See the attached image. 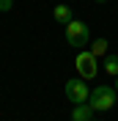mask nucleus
Masks as SVG:
<instances>
[{"label":"nucleus","instance_id":"f257e3e1","mask_svg":"<svg viewBox=\"0 0 118 121\" xmlns=\"http://www.w3.org/2000/svg\"><path fill=\"white\" fill-rule=\"evenodd\" d=\"M115 99H118V91L115 88H110V85H99V88L91 91L88 105L93 107V113H104V110H110V107L115 105Z\"/></svg>","mask_w":118,"mask_h":121},{"label":"nucleus","instance_id":"f03ea898","mask_svg":"<svg viewBox=\"0 0 118 121\" xmlns=\"http://www.w3.org/2000/svg\"><path fill=\"white\" fill-rule=\"evenodd\" d=\"M88 39H91V28H88L85 22L72 19V22L66 25V41H69V47L82 50V47H88Z\"/></svg>","mask_w":118,"mask_h":121},{"label":"nucleus","instance_id":"7ed1b4c3","mask_svg":"<svg viewBox=\"0 0 118 121\" xmlns=\"http://www.w3.org/2000/svg\"><path fill=\"white\" fill-rule=\"evenodd\" d=\"M88 96H91V91H88V85H85L82 77L66 80V99L72 105H82V102H88Z\"/></svg>","mask_w":118,"mask_h":121},{"label":"nucleus","instance_id":"20e7f679","mask_svg":"<svg viewBox=\"0 0 118 121\" xmlns=\"http://www.w3.org/2000/svg\"><path fill=\"white\" fill-rule=\"evenodd\" d=\"M74 66H77V74H80L82 80H93V77L99 74V66H96V55H93V52H88V50H82V52L77 55Z\"/></svg>","mask_w":118,"mask_h":121},{"label":"nucleus","instance_id":"39448f33","mask_svg":"<svg viewBox=\"0 0 118 121\" xmlns=\"http://www.w3.org/2000/svg\"><path fill=\"white\" fill-rule=\"evenodd\" d=\"M52 17H55L60 25H69L74 19V11H72V6H66V3H58V6L52 8Z\"/></svg>","mask_w":118,"mask_h":121},{"label":"nucleus","instance_id":"423d86ee","mask_svg":"<svg viewBox=\"0 0 118 121\" xmlns=\"http://www.w3.org/2000/svg\"><path fill=\"white\" fill-rule=\"evenodd\" d=\"M91 116H93V107H91L88 102L74 105V110H72V121H91Z\"/></svg>","mask_w":118,"mask_h":121},{"label":"nucleus","instance_id":"0eeeda50","mask_svg":"<svg viewBox=\"0 0 118 121\" xmlns=\"http://www.w3.org/2000/svg\"><path fill=\"white\" fill-rule=\"evenodd\" d=\"M104 72L113 77H118V55L115 52H107L104 55Z\"/></svg>","mask_w":118,"mask_h":121},{"label":"nucleus","instance_id":"6e6552de","mask_svg":"<svg viewBox=\"0 0 118 121\" xmlns=\"http://www.w3.org/2000/svg\"><path fill=\"white\" fill-rule=\"evenodd\" d=\"M91 52L96 55V58H102V55L110 52V44H107V39H96L93 44H91Z\"/></svg>","mask_w":118,"mask_h":121},{"label":"nucleus","instance_id":"1a4fd4ad","mask_svg":"<svg viewBox=\"0 0 118 121\" xmlns=\"http://www.w3.org/2000/svg\"><path fill=\"white\" fill-rule=\"evenodd\" d=\"M11 6H14V0H0V11H11Z\"/></svg>","mask_w":118,"mask_h":121},{"label":"nucleus","instance_id":"9d476101","mask_svg":"<svg viewBox=\"0 0 118 121\" xmlns=\"http://www.w3.org/2000/svg\"><path fill=\"white\" fill-rule=\"evenodd\" d=\"M96 3H110V0H96Z\"/></svg>","mask_w":118,"mask_h":121},{"label":"nucleus","instance_id":"9b49d317","mask_svg":"<svg viewBox=\"0 0 118 121\" xmlns=\"http://www.w3.org/2000/svg\"><path fill=\"white\" fill-rule=\"evenodd\" d=\"M115 91H118V77H115Z\"/></svg>","mask_w":118,"mask_h":121},{"label":"nucleus","instance_id":"f8f14e48","mask_svg":"<svg viewBox=\"0 0 118 121\" xmlns=\"http://www.w3.org/2000/svg\"><path fill=\"white\" fill-rule=\"evenodd\" d=\"M91 121H99V118H91Z\"/></svg>","mask_w":118,"mask_h":121}]
</instances>
